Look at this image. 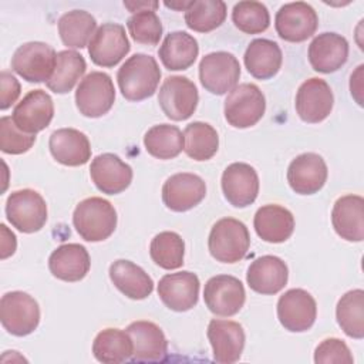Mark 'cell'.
I'll return each mask as SVG.
<instances>
[{
  "label": "cell",
  "mask_w": 364,
  "mask_h": 364,
  "mask_svg": "<svg viewBox=\"0 0 364 364\" xmlns=\"http://www.w3.org/2000/svg\"><path fill=\"white\" fill-rule=\"evenodd\" d=\"M0 87H1V94H0V109L4 111L11 107L20 97V82L17 78L9 73V71H1L0 74Z\"/></svg>",
  "instance_id": "45"
},
{
  "label": "cell",
  "mask_w": 364,
  "mask_h": 364,
  "mask_svg": "<svg viewBox=\"0 0 364 364\" xmlns=\"http://www.w3.org/2000/svg\"><path fill=\"white\" fill-rule=\"evenodd\" d=\"M134 351V361H161L166 357L168 341L164 331L152 321L138 320L127 327Z\"/></svg>",
  "instance_id": "28"
},
{
  "label": "cell",
  "mask_w": 364,
  "mask_h": 364,
  "mask_svg": "<svg viewBox=\"0 0 364 364\" xmlns=\"http://www.w3.org/2000/svg\"><path fill=\"white\" fill-rule=\"evenodd\" d=\"M94 185L107 195L124 192L132 182V168L115 154L97 155L90 166Z\"/></svg>",
  "instance_id": "22"
},
{
  "label": "cell",
  "mask_w": 364,
  "mask_h": 364,
  "mask_svg": "<svg viewBox=\"0 0 364 364\" xmlns=\"http://www.w3.org/2000/svg\"><path fill=\"white\" fill-rule=\"evenodd\" d=\"M253 226L262 240L283 243L293 235L294 218L284 206L269 203L256 210Z\"/></svg>",
  "instance_id": "29"
},
{
  "label": "cell",
  "mask_w": 364,
  "mask_h": 364,
  "mask_svg": "<svg viewBox=\"0 0 364 364\" xmlns=\"http://www.w3.org/2000/svg\"><path fill=\"white\" fill-rule=\"evenodd\" d=\"M203 300L210 313L222 317H230L239 313L243 307L246 291L237 277L230 274H218L206 282Z\"/></svg>",
  "instance_id": "11"
},
{
  "label": "cell",
  "mask_w": 364,
  "mask_h": 364,
  "mask_svg": "<svg viewBox=\"0 0 364 364\" xmlns=\"http://www.w3.org/2000/svg\"><path fill=\"white\" fill-rule=\"evenodd\" d=\"M233 24L246 34H259L267 30L270 14L260 1H239L232 11Z\"/></svg>",
  "instance_id": "41"
},
{
  "label": "cell",
  "mask_w": 364,
  "mask_h": 364,
  "mask_svg": "<svg viewBox=\"0 0 364 364\" xmlns=\"http://www.w3.org/2000/svg\"><path fill=\"white\" fill-rule=\"evenodd\" d=\"M54 117V102L44 90H33L23 97L13 109L14 124L26 134L46 129Z\"/></svg>",
  "instance_id": "18"
},
{
  "label": "cell",
  "mask_w": 364,
  "mask_h": 364,
  "mask_svg": "<svg viewBox=\"0 0 364 364\" xmlns=\"http://www.w3.org/2000/svg\"><path fill=\"white\" fill-rule=\"evenodd\" d=\"M199 54V46L193 36L186 31H172L169 33L159 50L158 55L164 67L169 71L188 70L196 60Z\"/></svg>",
  "instance_id": "32"
},
{
  "label": "cell",
  "mask_w": 364,
  "mask_h": 364,
  "mask_svg": "<svg viewBox=\"0 0 364 364\" xmlns=\"http://www.w3.org/2000/svg\"><path fill=\"white\" fill-rule=\"evenodd\" d=\"M208 338L212 346L213 360L222 364L236 363L245 348L243 327L232 320L213 318L208 326Z\"/></svg>",
  "instance_id": "21"
},
{
  "label": "cell",
  "mask_w": 364,
  "mask_h": 364,
  "mask_svg": "<svg viewBox=\"0 0 364 364\" xmlns=\"http://www.w3.org/2000/svg\"><path fill=\"white\" fill-rule=\"evenodd\" d=\"M85 70L87 64L80 53L74 50L58 51L54 71L46 84L55 94H67L80 81Z\"/></svg>",
  "instance_id": "34"
},
{
  "label": "cell",
  "mask_w": 364,
  "mask_h": 364,
  "mask_svg": "<svg viewBox=\"0 0 364 364\" xmlns=\"http://www.w3.org/2000/svg\"><path fill=\"white\" fill-rule=\"evenodd\" d=\"M317 317L314 297L303 289H290L279 297L277 318L291 333H303L313 327Z\"/></svg>",
  "instance_id": "14"
},
{
  "label": "cell",
  "mask_w": 364,
  "mask_h": 364,
  "mask_svg": "<svg viewBox=\"0 0 364 364\" xmlns=\"http://www.w3.org/2000/svg\"><path fill=\"white\" fill-rule=\"evenodd\" d=\"M124 6L132 11V13H136V11H142V10H156L159 3L158 1H124Z\"/></svg>",
  "instance_id": "48"
},
{
  "label": "cell",
  "mask_w": 364,
  "mask_h": 364,
  "mask_svg": "<svg viewBox=\"0 0 364 364\" xmlns=\"http://www.w3.org/2000/svg\"><path fill=\"white\" fill-rule=\"evenodd\" d=\"M309 61L314 71L330 74L340 70L348 58V41L337 33H321L309 46Z\"/></svg>",
  "instance_id": "23"
},
{
  "label": "cell",
  "mask_w": 364,
  "mask_h": 364,
  "mask_svg": "<svg viewBox=\"0 0 364 364\" xmlns=\"http://www.w3.org/2000/svg\"><path fill=\"white\" fill-rule=\"evenodd\" d=\"M354 358L347 344L340 338H326L314 350L317 364H353Z\"/></svg>",
  "instance_id": "44"
},
{
  "label": "cell",
  "mask_w": 364,
  "mask_h": 364,
  "mask_svg": "<svg viewBox=\"0 0 364 364\" xmlns=\"http://www.w3.org/2000/svg\"><path fill=\"white\" fill-rule=\"evenodd\" d=\"M0 232H1V259H7L9 256H11L16 252V236L13 232H10L7 229V226L4 223L0 225Z\"/></svg>",
  "instance_id": "46"
},
{
  "label": "cell",
  "mask_w": 364,
  "mask_h": 364,
  "mask_svg": "<svg viewBox=\"0 0 364 364\" xmlns=\"http://www.w3.org/2000/svg\"><path fill=\"white\" fill-rule=\"evenodd\" d=\"M199 286V279L192 272L182 270L168 273L162 276L158 283V296L169 310L182 313L196 306Z\"/></svg>",
  "instance_id": "16"
},
{
  "label": "cell",
  "mask_w": 364,
  "mask_h": 364,
  "mask_svg": "<svg viewBox=\"0 0 364 364\" xmlns=\"http://www.w3.org/2000/svg\"><path fill=\"white\" fill-rule=\"evenodd\" d=\"M363 68H364L363 64L358 65L357 70L351 74V78H350V91H351V95L358 102V105H363V98H361V94H363Z\"/></svg>",
  "instance_id": "47"
},
{
  "label": "cell",
  "mask_w": 364,
  "mask_h": 364,
  "mask_svg": "<svg viewBox=\"0 0 364 364\" xmlns=\"http://www.w3.org/2000/svg\"><path fill=\"white\" fill-rule=\"evenodd\" d=\"M266 111V100L260 88L250 82L236 85L226 97L223 112L229 125L249 128L256 125Z\"/></svg>",
  "instance_id": "4"
},
{
  "label": "cell",
  "mask_w": 364,
  "mask_h": 364,
  "mask_svg": "<svg viewBox=\"0 0 364 364\" xmlns=\"http://www.w3.org/2000/svg\"><path fill=\"white\" fill-rule=\"evenodd\" d=\"M91 260L87 249L80 243H64L48 257V269L63 282H80L90 272Z\"/></svg>",
  "instance_id": "27"
},
{
  "label": "cell",
  "mask_w": 364,
  "mask_h": 364,
  "mask_svg": "<svg viewBox=\"0 0 364 364\" xmlns=\"http://www.w3.org/2000/svg\"><path fill=\"white\" fill-rule=\"evenodd\" d=\"M183 151L193 161H208L219 148L218 132L208 122L195 121L188 124L183 131Z\"/></svg>",
  "instance_id": "38"
},
{
  "label": "cell",
  "mask_w": 364,
  "mask_h": 364,
  "mask_svg": "<svg viewBox=\"0 0 364 364\" xmlns=\"http://www.w3.org/2000/svg\"><path fill=\"white\" fill-rule=\"evenodd\" d=\"M129 48L125 28L118 23L101 24L88 43L91 61L105 68L117 65L129 53Z\"/></svg>",
  "instance_id": "13"
},
{
  "label": "cell",
  "mask_w": 364,
  "mask_h": 364,
  "mask_svg": "<svg viewBox=\"0 0 364 364\" xmlns=\"http://www.w3.org/2000/svg\"><path fill=\"white\" fill-rule=\"evenodd\" d=\"M240 64L228 51L206 54L199 63V80L202 87L215 95L230 92L239 81Z\"/></svg>",
  "instance_id": "9"
},
{
  "label": "cell",
  "mask_w": 364,
  "mask_h": 364,
  "mask_svg": "<svg viewBox=\"0 0 364 364\" xmlns=\"http://www.w3.org/2000/svg\"><path fill=\"white\" fill-rule=\"evenodd\" d=\"M161 80V70L152 55L136 53L118 70L117 81L122 97L128 101H142L152 97Z\"/></svg>",
  "instance_id": "1"
},
{
  "label": "cell",
  "mask_w": 364,
  "mask_h": 364,
  "mask_svg": "<svg viewBox=\"0 0 364 364\" xmlns=\"http://www.w3.org/2000/svg\"><path fill=\"white\" fill-rule=\"evenodd\" d=\"M108 273L112 284L128 299L144 300L154 290V282L149 274L129 260H115Z\"/></svg>",
  "instance_id": "30"
},
{
  "label": "cell",
  "mask_w": 364,
  "mask_h": 364,
  "mask_svg": "<svg viewBox=\"0 0 364 364\" xmlns=\"http://www.w3.org/2000/svg\"><path fill=\"white\" fill-rule=\"evenodd\" d=\"M327 165L324 159L314 152H306L296 156L287 168V182L299 195L317 193L327 181Z\"/></svg>",
  "instance_id": "20"
},
{
  "label": "cell",
  "mask_w": 364,
  "mask_h": 364,
  "mask_svg": "<svg viewBox=\"0 0 364 364\" xmlns=\"http://www.w3.org/2000/svg\"><path fill=\"white\" fill-rule=\"evenodd\" d=\"M166 7H171L173 10H183L186 11V9L191 6V1H179V3H165Z\"/></svg>",
  "instance_id": "49"
},
{
  "label": "cell",
  "mask_w": 364,
  "mask_h": 364,
  "mask_svg": "<svg viewBox=\"0 0 364 364\" xmlns=\"http://www.w3.org/2000/svg\"><path fill=\"white\" fill-rule=\"evenodd\" d=\"M226 18V4L222 0H193L185 11L186 26L198 33H209Z\"/></svg>",
  "instance_id": "39"
},
{
  "label": "cell",
  "mask_w": 364,
  "mask_h": 364,
  "mask_svg": "<svg viewBox=\"0 0 364 364\" xmlns=\"http://www.w3.org/2000/svg\"><path fill=\"white\" fill-rule=\"evenodd\" d=\"M128 31L134 41L146 46H156L162 37V23L154 10L134 13L127 21Z\"/></svg>",
  "instance_id": "42"
},
{
  "label": "cell",
  "mask_w": 364,
  "mask_h": 364,
  "mask_svg": "<svg viewBox=\"0 0 364 364\" xmlns=\"http://www.w3.org/2000/svg\"><path fill=\"white\" fill-rule=\"evenodd\" d=\"M73 225L84 240L102 242L117 228V210L107 199L91 196L75 206Z\"/></svg>",
  "instance_id": "2"
},
{
  "label": "cell",
  "mask_w": 364,
  "mask_h": 364,
  "mask_svg": "<svg viewBox=\"0 0 364 364\" xmlns=\"http://www.w3.org/2000/svg\"><path fill=\"white\" fill-rule=\"evenodd\" d=\"M289 279L287 264L277 256L266 255L255 259L246 273L249 287L260 294H276Z\"/></svg>",
  "instance_id": "25"
},
{
  "label": "cell",
  "mask_w": 364,
  "mask_h": 364,
  "mask_svg": "<svg viewBox=\"0 0 364 364\" xmlns=\"http://www.w3.org/2000/svg\"><path fill=\"white\" fill-rule=\"evenodd\" d=\"M283 54L277 43L267 38L250 41L245 51V65L249 74L257 80L273 78L282 67Z\"/></svg>",
  "instance_id": "31"
},
{
  "label": "cell",
  "mask_w": 364,
  "mask_h": 364,
  "mask_svg": "<svg viewBox=\"0 0 364 364\" xmlns=\"http://www.w3.org/2000/svg\"><path fill=\"white\" fill-rule=\"evenodd\" d=\"M336 318L348 337L357 340L364 337V291L361 289L350 290L340 297Z\"/></svg>",
  "instance_id": "37"
},
{
  "label": "cell",
  "mask_w": 364,
  "mask_h": 364,
  "mask_svg": "<svg viewBox=\"0 0 364 364\" xmlns=\"http://www.w3.org/2000/svg\"><path fill=\"white\" fill-rule=\"evenodd\" d=\"M36 142L34 134L23 132L11 117L0 118V149L4 154L20 155L27 152Z\"/></svg>",
  "instance_id": "43"
},
{
  "label": "cell",
  "mask_w": 364,
  "mask_h": 364,
  "mask_svg": "<svg viewBox=\"0 0 364 364\" xmlns=\"http://www.w3.org/2000/svg\"><path fill=\"white\" fill-rule=\"evenodd\" d=\"M48 148L53 158L65 166L85 165L91 158L88 136L75 128H60L50 135Z\"/></svg>",
  "instance_id": "24"
},
{
  "label": "cell",
  "mask_w": 364,
  "mask_h": 364,
  "mask_svg": "<svg viewBox=\"0 0 364 364\" xmlns=\"http://www.w3.org/2000/svg\"><path fill=\"white\" fill-rule=\"evenodd\" d=\"M331 223L336 233L347 242L364 239V199L360 195H344L334 202Z\"/></svg>",
  "instance_id": "26"
},
{
  "label": "cell",
  "mask_w": 364,
  "mask_h": 364,
  "mask_svg": "<svg viewBox=\"0 0 364 364\" xmlns=\"http://www.w3.org/2000/svg\"><path fill=\"white\" fill-rule=\"evenodd\" d=\"M318 26L316 10L304 3H287L279 9L274 17V27L279 37L290 43H301L310 38Z\"/></svg>",
  "instance_id": "12"
},
{
  "label": "cell",
  "mask_w": 364,
  "mask_h": 364,
  "mask_svg": "<svg viewBox=\"0 0 364 364\" xmlns=\"http://www.w3.org/2000/svg\"><path fill=\"white\" fill-rule=\"evenodd\" d=\"M144 145L151 156L156 159H172L183 151L185 139L178 127L159 124L145 132Z\"/></svg>",
  "instance_id": "36"
},
{
  "label": "cell",
  "mask_w": 364,
  "mask_h": 364,
  "mask_svg": "<svg viewBox=\"0 0 364 364\" xmlns=\"http://www.w3.org/2000/svg\"><path fill=\"white\" fill-rule=\"evenodd\" d=\"M222 191L235 208L252 205L259 193V176L253 166L245 162L230 164L222 173Z\"/></svg>",
  "instance_id": "19"
},
{
  "label": "cell",
  "mask_w": 364,
  "mask_h": 364,
  "mask_svg": "<svg viewBox=\"0 0 364 364\" xmlns=\"http://www.w3.org/2000/svg\"><path fill=\"white\" fill-rule=\"evenodd\" d=\"M0 320L10 334L28 336L40 323L38 303L24 291H9L0 300Z\"/></svg>",
  "instance_id": "7"
},
{
  "label": "cell",
  "mask_w": 364,
  "mask_h": 364,
  "mask_svg": "<svg viewBox=\"0 0 364 364\" xmlns=\"http://www.w3.org/2000/svg\"><path fill=\"white\" fill-rule=\"evenodd\" d=\"M205 196V181L189 172H179L169 176L162 186V200L173 212H186L199 205Z\"/></svg>",
  "instance_id": "17"
},
{
  "label": "cell",
  "mask_w": 364,
  "mask_h": 364,
  "mask_svg": "<svg viewBox=\"0 0 364 364\" xmlns=\"http://www.w3.org/2000/svg\"><path fill=\"white\" fill-rule=\"evenodd\" d=\"M6 216L17 230L34 233L43 229L47 222V205L37 191H14L7 198Z\"/></svg>",
  "instance_id": "6"
},
{
  "label": "cell",
  "mask_w": 364,
  "mask_h": 364,
  "mask_svg": "<svg viewBox=\"0 0 364 364\" xmlns=\"http://www.w3.org/2000/svg\"><path fill=\"white\" fill-rule=\"evenodd\" d=\"M134 344L127 330L105 328L100 331L92 343V354L100 363L118 364L132 357Z\"/></svg>",
  "instance_id": "33"
},
{
  "label": "cell",
  "mask_w": 364,
  "mask_h": 364,
  "mask_svg": "<svg viewBox=\"0 0 364 364\" xmlns=\"http://www.w3.org/2000/svg\"><path fill=\"white\" fill-rule=\"evenodd\" d=\"M57 53L41 41L20 46L11 57V70L27 82H47L55 67Z\"/></svg>",
  "instance_id": "8"
},
{
  "label": "cell",
  "mask_w": 364,
  "mask_h": 364,
  "mask_svg": "<svg viewBox=\"0 0 364 364\" xmlns=\"http://www.w3.org/2000/svg\"><path fill=\"white\" fill-rule=\"evenodd\" d=\"M334 104V97L330 85L317 77L306 80L296 94V112L301 121L318 124L324 121Z\"/></svg>",
  "instance_id": "15"
},
{
  "label": "cell",
  "mask_w": 364,
  "mask_h": 364,
  "mask_svg": "<svg viewBox=\"0 0 364 364\" xmlns=\"http://www.w3.org/2000/svg\"><path fill=\"white\" fill-rule=\"evenodd\" d=\"M250 235L246 225L235 218L219 219L210 229L208 247L220 263L240 262L249 250Z\"/></svg>",
  "instance_id": "3"
},
{
  "label": "cell",
  "mask_w": 364,
  "mask_h": 364,
  "mask_svg": "<svg viewBox=\"0 0 364 364\" xmlns=\"http://www.w3.org/2000/svg\"><path fill=\"white\" fill-rule=\"evenodd\" d=\"M97 28L94 16L85 10H71L58 20V34L64 46L84 48Z\"/></svg>",
  "instance_id": "35"
},
{
  "label": "cell",
  "mask_w": 364,
  "mask_h": 364,
  "mask_svg": "<svg viewBox=\"0 0 364 364\" xmlns=\"http://www.w3.org/2000/svg\"><path fill=\"white\" fill-rule=\"evenodd\" d=\"M199 94L196 85L182 75L165 78L159 88L158 102L164 114L172 121H185L196 109Z\"/></svg>",
  "instance_id": "10"
},
{
  "label": "cell",
  "mask_w": 364,
  "mask_h": 364,
  "mask_svg": "<svg viewBox=\"0 0 364 364\" xmlns=\"http://www.w3.org/2000/svg\"><path fill=\"white\" fill-rule=\"evenodd\" d=\"M149 255L155 264L165 270H175L183 264L185 242L176 232H161L149 245Z\"/></svg>",
  "instance_id": "40"
},
{
  "label": "cell",
  "mask_w": 364,
  "mask_h": 364,
  "mask_svg": "<svg viewBox=\"0 0 364 364\" xmlns=\"http://www.w3.org/2000/svg\"><path fill=\"white\" fill-rule=\"evenodd\" d=\"M115 88L111 77L102 71H91L78 84L75 105L87 118H100L114 105Z\"/></svg>",
  "instance_id": "5"
}]
</instances>
